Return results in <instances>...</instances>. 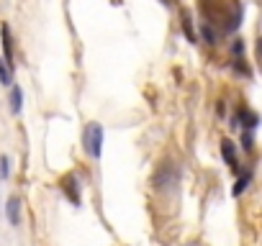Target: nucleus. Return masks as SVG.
Wrapping results in <instances>:
<instances>
[{"label":"nucleus","mask_w":262,"mask_h":246,"mask_svg":"<svg viewBox=\"0 0 262 246\" xmlns=\"http://www.w3.org/2000/svg\"><path fill=\"white\" fill-rule=\"evenodd\" d=\"M3 49H6V62L11 64V59H13V44H11V29L8 26H3Z\"/></svg>","instance_id":"nucleus-4"},{"label":"nucleus","mask_w":262,"mask_h":246,"mask_svg":"<svg viewBox=\"0 0 262 246\" xmlns=\"http://www.w3.org/2000/svg\"><path fill=\"white\" fill-rule=\"evenodd\" d=\"M62 190L70 195L72 203H80V198H77V185H75V177H72V175H67V177L62 180Z\"/></svg>","instance_id":"nucleus-3"},{"label":"nucleus","mask_w":262,"mask_h":246,"mask_svg":"<svg viewBox=\"0 0 262 246\" xmlns=\"http://www.w3.org/2000/svg\"><path fill=\"white\" fill-rule=\"evenodd\" d=\"M201 36H203L208 44H216V36H213V31H211V26H208V23H203V26H201Z\"/></svg>","instance_id":"nucleus-8"},{"label":"nucleus","mask_w":262,"mask_h":246,"mask_svg":"<svg viewBox=\"0 0 262 246\" xmlns=\"http://www.w3.org/2000/svg\"><path fill=\"white\" fill-rule=\"evenodd\" d=\"M183 29L188 31V39L195 41V34H193V26H190V18H188V16H183Z\"/></svg>","instance_id":"nucleus-10"},{"label":"nucleus","mask_w":262,"mask_h":246,"mask_svg":"<svg viewBox=\"0 0 262 246\" xmlns=\"http://www.w3.org/2000/svg\"><path fill=\"white\" fill-rule=\"evenodd\" d=\"M0 82H3V85L13 82V69H11V64L6 59H0Z\"/></svg>","instance_id":"nucleus-6"},{"label":"nucleus","mask_w":262,"mask_h":246,"mask_svg":"<svg viewBox=\"0 0 262 246\" xmlns=\"http://www.w3.org/2000/svg\"><path fill=\"white\" fill-rule=\"evenodd\" d=\"M221 154H224V159H226L231 167H236V154H234V144H231V141H224V144H221Z\"/></svg>","instance_id":"nucleus-7"},{"label":"nucleus","mask_w":262,"mask_h":246,"mask_svg":"<svg viewBox=\"0 0 262 246\" xmlns=\"http://www.w3.org/2000/svg\"><path fill=\"white\" fill-rule=\"evenodd\" d=\"M0 177H8V159L0 157Z\"/></svg>","instance_id":"nucleus-11"},{"label":"nucleus","mask_w":262,"mask_h":246,"mask_svg":"<svg viewBox=\"0 0 262 246\" xmlns=\"http://www.w3.org/2000/svg\"><path fill=\"white\" fill-rule=\"evenodd\" d=\"M6 213H8L11 226H18V223H21V200H18V198H11V200H8Z\"/></svg>","instance_id":"nucleus-2"},{"label":"nucleus","mask_w":262,"mask_h":246,"mask_svg":"<svg viewBox=\"0 0 262 246\" xmlns=\"http://www.w3.org/2000/svg\"><path fill=\"white\" fill-rule=\"evenodd\" d=\"M21 105H24V92H21V87H13L11 90V110L21 113Z\"/></svg>","instance_id":"nucleus-5"},{"label":"nucleus","mask_w":262,"mask_h":246,"mask_svg":"<svg viewBox=\"0 0 262 246\" xmlns=\"http://www.w3.org/2000/svg\"><path fill=\"white\" fill-rule=\"evenodd\" d=\"M257 49H259V54H262V39H259V41H257Z\"/></svg>","instance_id":"nucleus-12"},{"label":"nucleus","mask_w":262,"mask_h":246,"mask_svg":"<svg viewBox=\"0 0 262 246\" xmlns=\"http://www.w3.org/2000/svg\"><path fill=\"white\" fill-rule=\"evenodd\" d=\"M85 149L93 159L100 157L103 152V126H98V123H90L88 131H85Z\"/></svg>","instance_id":"nucleus-1"},{"label":"nucleus","mask_w":262,"mask_h":246,"mask_svg":"<svg viewBox=\"0 0 262 246\" xmlns=\"http://www.w3.org/2000/svg\"><path fill=\"white\" fill-rule=\"evenodd\" d=\"M247 185H249V175H244V177H242V180H239V182L234 185V195H242Z\"/></svg>","instance_id":"nucleus-9"}]
</instances>
